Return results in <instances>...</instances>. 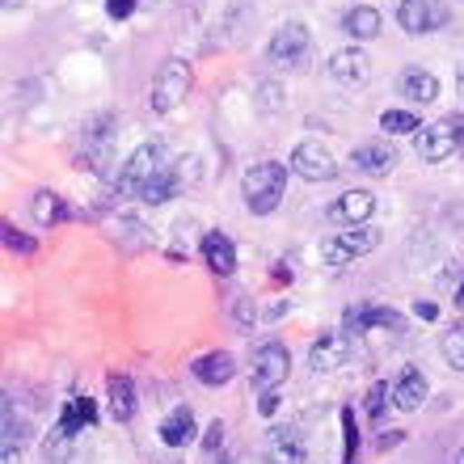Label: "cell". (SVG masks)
<instances>
[{
	"label": "cell",
	"instance_id": "obj_1",
	"mask_svg": "<svg viewBox=\"0 0 464 464\" xmlns=\"http://www.w3.org/2000/svg\"><path fill=\"white\" fill-rule=\"evenodd\" d=\"M287 169H292V165H279V160H257L254 169L245 173V182H241L245 208L254 211V216H270V211L283 203V195H287Z\"/></svg>",
	"mask_w": 464,
	"mask_h": 464
},
{
	"label": "cell",
	"instance_id": "obj_2",
	"mask_svg": "<svg viewBox=\"0 0 464 464\" xmlns=\"http://www.w3.org/2000/svg\"><path fill=\"white\" fill-rule=\"evenodd\" d=\"M190 85H195V68L186 60H178V55H169V60L157 68V81H152V111L157 114H169L178 111L186 102V93H190Z\"/></svg>",
	"mask_w": 464,
	"mask_h": 464
},
{
	"label": "cell",
	"instance_id": "obj_3",
	"mask_svg": "<svg viewBox=\"0 0 464 464\" xmlns=\"http://www.w3.org/2000/svg\"><path fill=\"white\" fill-rule=\"evenodd\" d=\"M287 372H292V354H287V346L283 343H257L254 354H249V384H254L257 392H270L279 389L283 380H287Z\"/></svg>",
	"mask_w": 464,
	"mask_h": 464
},
{
	"label": "cell",
	"instance_id": "obj_4",
	"mask_svg": "<svg viewBox=\"0 0 464 464\" xmlns=\"http://www.w3.org/2000/svg\"><path fill=\"white\" fill-rule=\"evenodd\" d=\"M376 245H380V232L376 228L354 224V228H346V232H334L330 241L321 245V262H325V266H346V262H354V257L372 254Z\"/></svg>",
	"mask_w": 464,
	"mask_h": 464
},
{
	"label": "cell",
	"instance_id": "obj_5",
	"mask_svg": "<svg viewBox=\"0 0 464 464\" xmlns=\"http://www.w3.org/2000/svg\"><path fill=\"white\" fill-rule=\"evenodd\" d=\"M308 51H313V34H308L304 22H283L275 34H270V63H279V68H300L308 60Z\"/></svg>",
	"mask_w": 464,
	"mask_h": 464
},
{
	"label": "cell",
	"instance_id": "obj_6",
	"mask_svg": "<svg viewBox=\"0 0 464 464\" xmlns=\"http://www.w3.org/2000/svg\"><path fill=\"white\" fill-rule=\"evenodd\" d=\"M160 165H169V160H165V148H160L157 140H148V144H140L131 157H127L122 173L114 178V190H119V195H135V190H140V186H144Z\"/></svg>",
	"mask_w": 464,
	"mask_h": 464
},
{
	"label": "cell",
	"instance_id": "obj_7",
	"mask_svg": "<svg viewBox=\"0 0 464 464\" xmlns=\"http://www.w3.org/2000/svg\"><path fill=\"white\" fill-rule=\"evenodd\" d=\"M304 182H334L338 178V160H334V152L325 144H317V140H304V144H295L292 160H287Z\"/></svg>",
	"mask_w": 464,
	"mask_h": 464
},
{
	"label": "cell",
	"instance_id": "obj_8",
	"mask_svg": "<svg viewBox=\"0 0 464 464\" xmlns=\"http://www.w3.org/2000/svg\"><path fill=\"white\" fill-rule=\"evenodd\" d=\"M392 330V334H405V317L397 313V308L389 304H351L343 313V334H363V330Z\"/></svg>",
	"mask_w": 464,
	"mask_h": 464
},
{
	"label": "cell",
	"instance_id": "obj_9",
	"mask_svg": "<svg viewBox=\"0 0 464 464\" xmlns=\"http://www.w3.org/2000/svg\"><path fill=\"white\" fill-rule=\"evenodd\" d=\"M397 22H401L405 34H430V30L448 25V5L443 0H401Z\"/></svg>",
	"mask_w": 464,
	"mask_h": 464
},
{
	"label": "cell",
	"instance_id": "obj_10",
	"mask_svg": "<svg viewBox=\"0 0 464 464\" xmlns=\"http://www.w3.org/2000/svg\"><path fill=\"white\" fill-rule=\"evenodd\" d=\"M0 435H5V452H0V464H22L25 440H30V422L17 414L13 397H5V405H0Z\"/></svg>",
	"mask_w": 464,
	"mask_h": 464
},
{
	"label": "cell",
	"instance_id": "obj_11",
	"mask_svg": "<svg viewBox=\"0 0 464 464\" xmlns=\"http://www.w3.org/2000/svg\"><path fill=\"white\" fill-rule=\"evenodd\" d=\"M346 359H351V338H346V334H321L317 343L308 346V367L321 372V376L338 372Z\"/></svg>",
	"mask_w": 464,
	"mask_h": 464
},
{
	"label": "cell",
	"instance_id": "obj_12",
	"mask_svg": "<svg viewBox=\"0 0 464 464\" xmlns=\"http://www.w3.org/2000/svg\"><path fill=\"white\" fill-rule=\"evenodd\" d=\"M266 460L270 464H304L308 460V443L295 427H275L266 435Z\"/></svg>",
	"mask_w": 464,
	"mask_h": 464
},
{
	"label": "cell",
	"instance_id": "obj_13",
	"mask_svg": "<svg viewBox=\"0 0 464 464\" xmlns=\"http://www.w3.org/2000/svg\"><path fill=\"white\" fill-rule=\"evenodd\" d=\"M190 376H195L198 384H208V389H220V384H228V380L237 376V359H232L228 351H208L190 363Z\"/></svg>",
	"mask_w": 464,
	"mask_h": 464
},
{
	"label": "cell",
	"instance_id": "obj_14",
	"mask_svg": "<svg viewBox=\"0 0 464 464\" xmlns=\"http://www.w3.org/2000/svg\"><path fill=\"white\" fill-rule=\"evenodd\" d=\"M452 152H456V131L448 127V119L430 122V127L418 131V157L427 160V165H440V160H448Z\"/></svg>",
	"mask_w": 464,
	"mask_h": 464
},
{
	"label": "cell",
	"instance_id": "obj_15",
	"mask_svg": "<svg viewBox=\"0 0 464 464\" xmlns=\"http://www.w3.org/2000/svg\"><path fill=\"white\" fill-rule=\"evenodd\" d=\"M351 165L363 173H376V178H384V173L397 165V152H392V144H384V140H367V144H359L351 152Z\"/></svg>",
	"mask_w": 464,
	"mask_h": 464
},
{
	"label": "cell",
	"instance_id": "obj_16",
	"mask_svg": "<svg viewBox=\"0 0 464 464\" xmlns=\"http://www.w3.org/2000/svg\"><path fill=\"white\" fill-rule=\"evenodd\" d=\"M367 72H372V60H367L359 47H343L330 60V76L338 81V85H363Z\"/></svg>",
	"mask_w": 464,
	"mask_h": 464
},
{
	"label": "cell",
	"instance_id": "obj_17",
	"mask_svg": "<svg viewBox=\"0 0 464 464\" xmlns=\"http://www.w3.org/2000/svg\"><path fill=\"white\" fill-rule=\"evenodd\" d=\"M178 186H182V169H173V165H160L152 178H148L140 190H135V198L140 203H152V208H160V203H169L173 195H178Z\"/></svg>",
	"mask_w": 464,
	"mask_h": 464
},
{
	"label": "cell",
	"instance_id": "obj_18",
	"mask_svg": "<svg viewBox=\"0 0 464 464\" xmlns=\"http://www.w3.org/2000/svg\"><path fill=\"white\" fill-rule=\"evenodd\" d=\"M372 211H376V195H372V190H346V195L330 208V216L338 224H351V228H354V224L372 220Z\"/></svg>",
	"mask_w": 464,
	"mask_h": 464
},
{
	"label": "cell",
	"instance_id": "obj_19",
	"mask_svg": "<svg viewBox=\"0 0 464 464\" xmlns=\"http://www.w3.org/2000/svg\"><path fill=\"white\" fill-rule=\"evenodd\" d=\"M397 89H401V98L418 102V106H427V102L440 98V81H435L427 68H405V72L397 76Z\"/></svg>",
	"mask_w": 464,
	"mask_h": 464
},
{
	"label": "cell",
	"instance_id": "obj_20",
	"mask_svg": "<svg viewBox=\"0 0 464 464\" xmlns=\"http://www.w3.org/2000/svg\"><path fill=\"white\" fill-rule=\"evenodd\" d=\"M422 401H427V376L418 367H410V372H401L397 389H392V405L405 410V414H414V410H422Z\"/></svg>",
	"mask_w": 464,
	"mask_h": 464
},
{
	"label": "cell",
	"instance_id": "obj_21",
	"mask_svg": "<svg viewBox=\"0 0 464 464\" xmlns=\"http://www.w3.org/2000/svg\"><path fill=\"white\" fill-rule=\"evenodd\" d=\"M203 262H208L220 279H228L232 270H237V249H232V241L224 232H208V237H203Z\"/></svg>",
	"mask_w": 464,
	"mask_h": 464
},
{
	"label": "cell",
	"instance_id": "obj_22",
	"mask_svg": "<svg viewBox=\"0 0 464 464\" xmlns=\"http://www.w3.org/2000/svg\"><path fill=\"white\" fill-rule=\"evenodd\" d=\"M106 397H111L114 422H131L135 410H140V397H135L131 380H127V376H111V380H106Z\"/></svg>",
	"mask_w": 464,
	"mask_h": 464
},
{
	"label": "cell",
	"instance_id": "obj_23",
	"mask_svg": "<svg viewBox=\"0 0 464 464\" xmlns=\"http://www.w3.org/2000/svg\"><path fill=\"white\" fill-rule=\"evenodd\" d=\"M160 440H165V448H186V443L195 440V414L186 405L169 410L165 422H160Z\"/></svg>",
	"mask_w": 464,
	"mask_h": 464
},
{
	"label": "cell",
	"instance_id": "obj_24",
	"mask_svg": "<svg viewBox=\"0 0 464 464\" xmlns=\"http://www.w3.org/2000/svg\"><path fill=\"white\" fill-rule=\"evenodd\" d=\"M93 422H98V405L89 401V397H76V401L63 405V418L55 422V430L76 440V435H81V427H93Z\"/></svg>",
	"mask_w": 464,
	"mask_h": 464
},
{
	"label": "cell",
	"instance_id": "obj_25",
	"mask_svg": "<svg viewBox=\"0 0 464 464\" xmlns=\"http://www.w3.org/2000/svg\"><path fill=\"white\" fill-rule=\"evenodd\" d=\"M30 216H34L43 228H55V224H63L72 211H68V203H63L60 195H51V190H38L34 203H30Z\"/></svg>",
	"mask_w": 464,
	"mask_h": 464
},
{
	"label": "cell",
	"instance_id": "obj_26",
	"mask_svg": "<svg viewBox=\"0 0 464 464\" xmlns=\"http://www.w3.org/2000/svg\"><path fill=\"white\" fill-rule=\"evenodd\" d=\"M343 25H346V34L351 38H359V43H367V38H376L380 34V13L372 9V5H354L351 13L343 17Z\"/></svg>",
	"mask_w": 464,
	"mask_h": 464
},
{
	"label": "cell",
	"instance_id": "obj_27",
	"mask_svg": "<svg viewBox=\"0 0 464 464\" xmlns=\"http://www.w3.org/2000/svg\"><path fill=\"white\" fill-rule=\"evenodd\" d=\"M440 351H443V359H448L456 372H464V325H452V330L443 334Z\"/></svg>",
	"mask_w": 464,
	"mask_h": 464
},
{
	"label": "cell",
	"instance_id": "obj_28",
	"mask_svg": "<svg viewBox=\"0 0 464 464\" xmlns=\"http://www.w3.org/2000/svg\"><path fill=\"white\" fill-rule=\"evenodd\" d=\"M380 127H384V131H397V135H405V131H422L418 114H410V111H384V114H380Z\"/></svg>",
	"mask_w": 464,
	"mask_h": 464
},
{
	"label": "cell",
	"instance_id": "obj_29",
	"mask_svg": "<svg viewBox=\"0 0 464 464\" xmlns=\"http://www.w3.org/2000/svg\"><path fill=\"white\" fill-rule=\"evenodd\" d=\"M0 241H5V249H9V254H34V249H38L34 237L17 232L13 224H5V228H0Z\"/></svg>",
	"mask_w": 464,
	"mask_h": 464
},
{
	"label": "cell",
	"instance_id": "obj_30",
	"mask_svg": "<svg viewBox=\"0 0 464 464\" xmlns=\"http://www.w3.org/2000/svg\"><path fill=\"white\" fill-rule=\"evenodd\" d=\"M72 435H60V430L51 427V435H47V460L51 464H63L68 460V456H72Z\"/></svg>",
	"mask_w": 464,
	"mask_h": 464
},
{
	"label": "cell",
	"instance_id": "obj_31",
	"mask_svg": "<svg viewBox=\"0 0 464 464\" xmlns=\"http://www.w3.org/2000/svg\"><path fill=\"white\" fill-rule=\"evenodd\" d=\"M389 401H392V389L384 384V380L367 389V414L376 418V422H384V405H389Z\"/></svg>",
	"mask_w": 464,
	"mask_h": 464
},
{
	"label": "cell",
	"instance_id": "obj_32",
	"mask_svg": "<svg viewBox=\"0 0 464 464\" xmlns=\"http://www.w3.org/2000/svg\"><path fill=\"white\" fill-rule=\"evenodd\" d=\"M354 452H359V427H354L351 410H343V464H351Z\"/></svg>",
	"mask_w": 464,
	"mask_h": 464
},
{
	"label": "cell",
	"instance_id": "obj_33",
	"mask_svg": "<svg viewBox=\"0 0 464 464\" xmlns=\"http://www.w3.org/2000/svg\"><path fill=\"white\" fill-rule=\"evenodd\" d=\"M135 5H140V0H106V13H111L114 22H122V17L135 13Z\"/></svg>",
	"mask_w": 464,
	"mask_h": 464
},
{
	"label": "cell",
	"instance_id": "obj_34",
	"mask_svg": "<svg viewBox=\"0 0 464 464\" xmlns=\"http://www.w3.org/2000/svg\"><path fill=\"white\" fill-rule=\"evenodd\" d=\"M257 414H262V418H275V414H279V392H275V389L262 392V397H257Z\"/></svg>",
	"mask_w": 464,
	"mask_h": 464
},
{
	"label": "cell",
	"instance_id": "obj_35",
	"mask_svg": "<svg viewBox=\"0 0 464 464\" xmlns=\"http://www.w3.org/2000/svg\"><path fill=\"white\" fill-rule=\"evenodd\" d=\"M232 313H237V325H249V321H254V304H249L245 295H237V304H232Z\"/></svg>",
	"mask_w": 464,
	"mask_h": 464
},
{
	"label": "cell",
	"instance_id": "obj_36",
	"mask_svg": "<svg viewBox=\"0 0 464 464\" xmlns=\"http://www.w3.org/2000/svg\"><path fill=\"white\" fill-rule=\"evenodd\" d=\"M220 443H224V422H211V427H208V440H203V448H208V452H216Z\"/></svg>",
	"mask_w": 464,
	"mask_h": 464
},
{
	"label": "cell",
	"instance_id": "obj_37",
	"mask_svg": "<svg viewBox=\"0 0 464 464\" xmlns=\"http://www.w3.org/2000/svg\"><path fill=\"white\" fill-rule=\"evenodd\" d=\"M448 127L456 131V152L464 157V114H448Z\"/></svg>",
	"mask_w": 464,
	"mask_h": 464
},
{
	"label": "cell",
	"instance_id": "obj_38",
	"mask_svg": "<svg viewBox=\"0 0 464 464\" xmlns=\"http://www.w3.org/2000/svg\"><path fill=\"white\" fill-rule=\"evenodd\" d=\"M414 313H418L422 321H435V317H440V304H430V300H418Z\"/></svg>",
	"mask_w": 464,
	"mask_h": 464
},
{
	"label": "cell",
	"instance_id": "obj_39",
	"mask_svg": "<svg viewBox=\"0 0 464 464\" xmlns=\"http://www.w3.org/2000/svg\"><path fill=\"white\" fill-rule=\"evenodd\" d=\"M456 304L464 308V279H460V287H456Z\"/></svg>",
	"mask_w": 464,
	"mask_h": 464
},
{
	"label": "cell",
	"instance_id": "obj_40",
	"mask_svg": "<svg viewBox=\"0 0 464 464\" xmlns=\"http://www.w3.org/2000/svg\"><path fill=\"white\" fill-rule=\"evenodd\" d=\"M17 5H22V0H5V9H17Z\"/></svg>",
	"mask_w": 464,
	"mask_h": 464
},
{
	"label": "cell",
	"instance_id": "obj_41",
	"mask_svg": "<svg viewBox=\"0 0 464 464\" xmlns=\"http://www.w3.org/2000/svg\"><path fill=\"white\" fill-rule=\"evenodd\" d=\"M456 464H464V448H460V452H456Z\"/></svg>",
	"mask_w": 464,
	"mask_h": 464
},
{
	"label": "cell",
	"instance_id": "obj_42",
	"mask_svg": "<svg viewBox=\"0 0 464 464\" xmlns=\"http://www.w3.org/2000/svg\"><path fill=\"white\" fill-rule=\"evenodd\" d=\"M460 98H464V68H460Z\"/></svg>",
	"mask_w": 464,
	"mask_h": 464
},
{
	"label": "cell",
	"instance_id": "obj_43",
	"mask_svg": "<svg viewBox=\"0 0 464 464\" xmlns=\"http://www.w3.org/2000/svg\"><path fill=\"white\" fill-rule=\"evenodd\" d=\"M157 464H173V460H157Z\"/></svg>",
	"mask_w": 464,
	"mask_h": 464
},
{
	"label": "cell",
	"instance_id": "obj_44",
	"mask_svg": "<svg viewBox=\"0 0 464 464\" xmlns=\"http://www.w3.org/2000/svg\"><path fill=\"white\" fill-rule=\"evenodd\" d=\"M220 464H232V460H220Z\"/></svg>",
	"mask_w": 464,
	"mask_h": 464
}]
</instances>
